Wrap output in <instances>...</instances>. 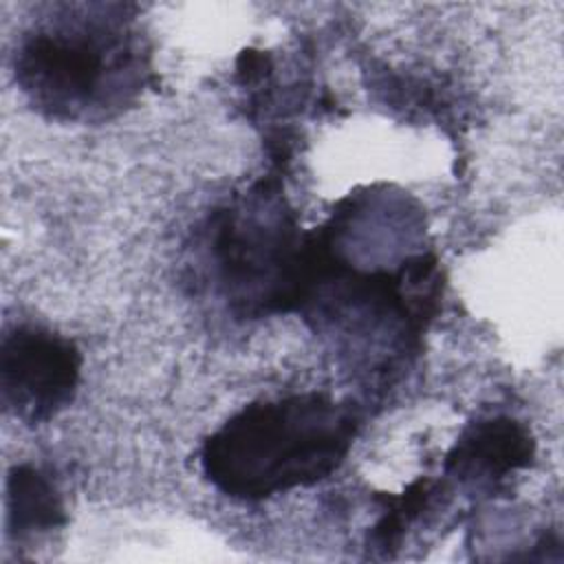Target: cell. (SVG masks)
Wrapping results in <instances>:
<instances>
[{"mask_svg":"<svg viewBox=\"0 0 564 564\" xmlns=\"http://www.w3.org/2000/svg\"><path fill=\"white\" fill-rule=\"evenodd\" d=\"M203 260L236 317L300 311L317 273V238L300 231L278 185L262 178L207 218Z\"/></svg>","mask_w":564,"mask_h":564,"instance_id":"obj_3","label":"cell"},{"mask_svg":"<svg viewBox=\"0 0 564 564\" xmlns=\"http://www.w3.org/2000/svg\"><path fill=\"white\" fill-rule=\"evenodd\" d=\"M535 443L516 419L491 416L471 423L445 458V471L469 487H494L531 465Z\"/></svg>","mask_w":564,"mask_h":564,"instance_id":"obj_5","label":"cell"},{"mask_svg":"<svg viewBox=\"0 0 564 564\" xmlns=\"http://www.w3.org/2000/svg\"><path fill=\"white\" fill-rule=\"evenodd\" d=\"M82 377L77 346L42 326L18 324L0 344V394L4 410L22 423L55 419L75 399Z\"/></svg>","mask_w":564,"mask_h":564,"instance_id":"obj_4","label":"cell"},{"mask_svg":"<svg viewBox=\"0 0 564 564\" xmlns=\"http://www.w3.org/2000/svg\"><path fill=\"white\" fill-rule=\"evenodd\" d=\"M357 430L355 410L322 392L262 399L207 436L200 467L220 494L256 502L330 476Z\"/></svg>","mask_w":564,"mask_h":564,"instance_id":"obj_1","label":"cell"},{"mask_svg":"<svg viewBox=\"0 0 564 564\" xmlns=\"http://www.w3.org/2000/svg\"><path fill=\"white\" fill-rule=\"evenodd\" d=\"M66 520L57 485L33 465H15L7 478V533L18 542L48 535Z\"/></svg>","mask_w":564,"mask_h":564,"instance_id":"obj_6","label":"cell"},{"mask_svg":"<svg viewBox=\"0 0 564 564\" xmlns=\"http://www.w3.org/2000/svg\"><path fill=\"white\" fill-rule=\"evenodd\" d=\"M150 79V53L121 13L70 11L33 26L15 51V82L59 121L119 115Z\"/></svg>","mask_w":564,"mask_h":564,"instance_id":"obj_2","label":"cell"}]
</instances>
